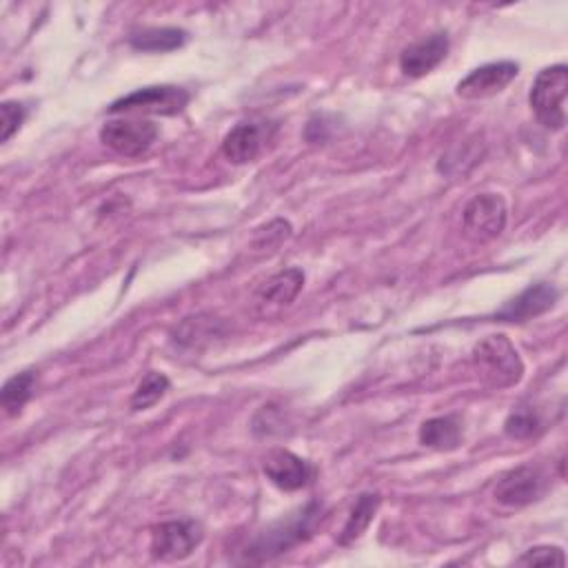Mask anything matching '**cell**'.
Wrapping results in <instances>:
<instances>
[{
    "mask_svg": "<svg viewBox=\"0 0 568 568\" xmlns=\"http://www.w3.org/2000/svg\"><path fill=\"white\" fill-rule=\"evenodd\" d=\"M473 367L480 380L493 389L515 387L524 378V365L506 336H488L473 349Z\"/></svg>",
    "mask_w": 568,
    "mask_h": 568,
    "instance_id": "cell-1",
    "label": "cell"
},
{
    "mask_svg": "<svg viewBox=\"0 0 568 568\" xmlns=\"http://www.w3.org/2000/svg\"><path fill=\"white\" fill-rule=\"evenodd\" d=\"M320 517V504L309 502L305 508L296 511L292 517L269 526L264 533L255 537V541L246 548L249 561H264L284 550H290L298 541L307 539L314 530L316 519Z\"/></svg>",
    "mask_w": 568,
    "mask_h": 568,
    "instance_id": "cell-2",
    "label": "cell"
},
{
    "mask_svg": "<svg viewBox=\"0 0 568 568\" xmlns=\"http://www.w3.org/2000/svg\"><path fill=\"white\" fill-rule=\"evenodd\" d=\"M568 94V67L566 65H553L537 74L528 103L539 120L550 132H559L566 125L564 114V101Z\"/></svg>",
    "mask_w": 568,
    "mask_h": 568,
    "instance_id": "cell-3",
    "label": "cell"
},
{
    "mask_svg": "<svg viewBox=\"0 0 568 568\" xmlns=\"http://www.w3.org/2000/svg\"><path fill=\"white\" fill-rule=\"evenodd\" d=\"M158 138V127L145 118H116L107 120L101 129V140L125 158L145 156Z\"/></svg>",
    "mask_w": 568,
    "mask_h": 568,
    "instance_id": "cell-4",
    "label": "cell"
},
{
    "mask_svg": "<svg viewBox=\"0 0 568 568\" xmlns=\"http://www.w3.org/2000/svg\"><path fill=\"white\" fill-rule=\"evenodd\" d=\"M189 105V94L182 87L173 85H162V87H145L136 90L120 101H116L109 112L112 114H132V112H143V114H160V116H176Z\"/></svg>",
    "mask_w": 568,
    "mask_h": 568,
    "instance_id": "cell-5",
    "label": "cell"
},
{
    "mask_svg": "<svg viewBox=\"0 0 568 568\" xmlns=\"http://www.w3.org/2000/svg\"><path fill=\"white\" fill-rule=\"evenodd\" d=\"M202 526L193 519H173L154 528L151 533V555L156 559L176 561L189 557L202 541Z\"/></svg>",
    "mask_w": 568,
    "mask_h": 568,
    "instance_id": "cell-6",
    "label": "cell"
},
{
    "mask_svg": "<svg viewBox=\"0 0 568 568\" xmlns=\"http://www.w3.org/2000/svg\"><path fill=\"white\" fill-rule=\"evenodd\" d=\"M275 132H277L275 123H266V120L240 123L224 136L222 154L233 165L253 162L273 140Z\"/></svg>",
    "mask_w": 568,
    "mask_h": 568,
    "instance_id": "cell-7",
    "label": "cell"
},
{
    "mask_svg": "<svg viewBox=\"0 0 568 568\" xmlns=\"http://www.w3.org/2000/svg\"><path fill=\"white\" fill-rule=\"evenodd\" d=\"M464 231L473 240H493L506 227V202L497 193H480L464 209Z\"/></svg>",
    "mask_w": 568,
    "mask_h": 568,
    "instance_id": "cell-8",
    "label": "cell"
},
{
    "mask_svg": "<svg viewBox=\"0 0 568 568\" xmlns=\"http://www.w3.org/2000/svg\"><path fill=\"white\" fill-rule=\"evenodd\" d=\"M519 74V65L513 61H499V63H488L477 70H473L466 78L457 83L455 94L464 101H482L491 98L499 92H504L515 76Z\"/></svg>",
    "mask_w": 568,
    "mask_h": 568,
    "instance_id": "cell-9",
    "label": "cell"
},
{
    "mask_svg": "<svg viewBox=\"0 0 568 568\" xmlns=\"http://www.w3.org/2000/svg\"><path fill=\"white\" fill-rule=\"evenodd\" d=\"M546 493V477L535 466H517L508 471L495 486V499L504 506H526Z\"/></svg>",
    "mask_w": 568,
    "mask_h": 568,
    "instance_id": "cell-10",
    "label": "cell"
},
{
    "mask_svg": "<svg viewBox=\"0 0 568 568\" xmlns=\"http://www.w3.org/2000/svg\"><path fill=\"white\" fill-rule=\"evenodd\" d=\"M262 469H264V475L271 480V484H275L282 491H301L314 477V469L307 460L284 449L271 451L264 457Z\"/></svg>",
    "mask_w": 568,
    "mask_h": 568,
    "instance_id": "cell-11",
    "label": "cell"
},
{
    "mask_svg": "<svg viewBox=\"0 0 568 568\" xmlns=\"http://www.w3.org/2000/svg\"><path fill=\"white\" fill-rule=\"evenodd\" d=\"M557 296L559 294L553 284H546V282L533 284V287L522 292L515 301L504 305L493 318L497 323H526L535 316L546 314L557 303Z\"/></svg>",
    "mask_w": 568,
    "mask_h": 568,
    "instance_id": "cell-12",
    "label": "cell"
},
{
    "mask_svg": "<svg viewBox=\"0 0 568 568\" xmlns=\"http://www.w3.org/2000/svg\"><path fill=\"white\" fill-rule=\"evenodd\" d=\"M449 54V36L431 34L413 45H409L400 56V70L409 78H422L431 74Z\"/></svg>",
    "mask_w": 568,
    "mask_h": 568,
    "instance_id": "cell-13",
    "label": "cell"
},
{
    "mask_svg": "<svg viewBox=\"0 0 568 568\" xmlns=\"http://www.w3.org/2000/svg\"><path fill=\"white\" fill-rule=\"evenodd\" d=\"M303 287H305L303 269L292 266L275 273L260 290L257 298L262 305H269V307H287L298 298Z\"/></svg>",
    "mask_w": 568,
    "mask_h": 568,
    "instance_id": "cell-14",
    "label": "cell"
},
{
    "mask_svg": "<svg viewBox=\"0 0 568 568\" xmlns=\"http://www.w3.org/2000/svg\"><path fill=\"white\" fill-rule=\"evenodd\" d=\"M187 43V32L178 28H147L132 32L129 45L138 52H149V54H167L176 52Z\"/></svg>",
    "mask_w": 568,
    "mask_h": 568,
    "instance_id": "cell-15",
    "label": "cell"
},
{
    "mask_svg": "<svg viewBox=\"0 0 568 568\" xmlns=\"http://www.w3.org/2000/svg\"><path fill=\"white\" fill-rule=\"evenodd\" d=\"M462 424L455 416L433 418L420 427V442L435 451H453L460 446Z\"/></svg>",
    "mask_w": 568,
    "mask_h": 568,
    "instance_id": "cell-16",
    "label": "cell"
},
{
    "mask_svg": "<svg viewBox=\"0 0 568 568\" xmlns=\"http://www.w3.org/2000/svg\"><path fill=\"white\" fill-rule=\"evenodd\" d=\"M380 502H382V497L378 493H362L356 499V506H354V511H351V515H349V519H347V524H345V528L338 537V541L343 546H347V544H351V541H356L365 535V530L369 528V524L374 522V517L380 508Z\"/></svg>",
    "mask_w": 568,
    "mask_h": 568,
    "instance_id": "cell-17",
    "label": "cell"
},
{
    "mask_svg": "<svg viewBox=\"0 0 568 568\" xmlns=\"http://www.w3.org/2000/svg\"><path fill=\"white\" fill-rule=\"evenodd\" d=\"M34 385H36L34 371H23L6 382L3 393H0V402H3V409L8 411V416L21 413V409L30 402L34 393Z\"/></svg>",
    "mask_w": 568,
    "mask_h": 568,
    "instance_id": "cell-18",
    "label": "cell"
},
{
    "mask_svg": "<svg viewBox=\"0 0 568 568\" xmlns=\"http://www.w3.org/2000/svg\"><path fill=\"white\" fill-rule=\"evenodd\" d=\"M167 391H169V378L165 374L149 371L143 378V382L138 385V389L134 391L129 407H132V411H147L154 404H158Z\"/></svg>",
    "mask_w": 568,
    "mask_h": 568,
    "instance_id": "cell-19",
    "label": "cell"
},
{
    "mask_svg": "<svg viewBox=\"0 0 568 568\" xmlns=\"http://www.w3.org/2000/svg\"><path fill=\"white\" fill-rule=\"evenodd\" d=\"M537 429H539V420H537V416H535L530 409H517V411H513V413L506 418V422H504L506 435L517 438V440H524V438L535 435Z\"/></svg>",
    "mask_w": 568,
    "mask_h": 568,
    "instance_id": "cell-20",
    "label": "cell"
},
{
    "mask_svg": "<svg viewBox=\"0 0 568 568\" xmlns=\"http://www.w3.org/2000/svg\"><path fill=\"white\" fill-rule=\"evenodd\" d=\"M25 120V107L21 103H3L0 105V129H3V134H0V140L8 143L23 125Z\"/></svg>",
    "mask_w": 568,
    "mask_h": 568,
    "instance_id": "cell-21",
    "label": "cell"
},
{
    "mask_svg": "<svg viewBox=\"0 0 568 568\" xmlns=\"http://www.w3.org/2000/svg\"><path fill=\"white\" fill-rule=\"evenodd\" d=\"M517 564H528V566H564L566 557L564 550L557 546H537L526 550Z\"/></svg>",
    "mask_w": 568,
    "mask_h": 568,
    "instance_id": "cell-22",
    "label": "cell"
},
{
    "mask_svg": "<svg viewBox=\"0 0 568 568\" xmlns=\"http://www.w3.org/2000/svg\"><path fill=\"white\" fill-rule=\"evenodd\" d=\"M273 229H275V222H271V224H269V227H266V231H269V235H273ZM266 244H269V246H273V244H271V242H269V240H264V242H262V244H257V246H262V249H264V246H266Z\"/></svg>",
    "mask_w": 568,
    "mask_h": 568,
    "instance_id": "cell-23",
    "label": "cell"
}]
</instances>
